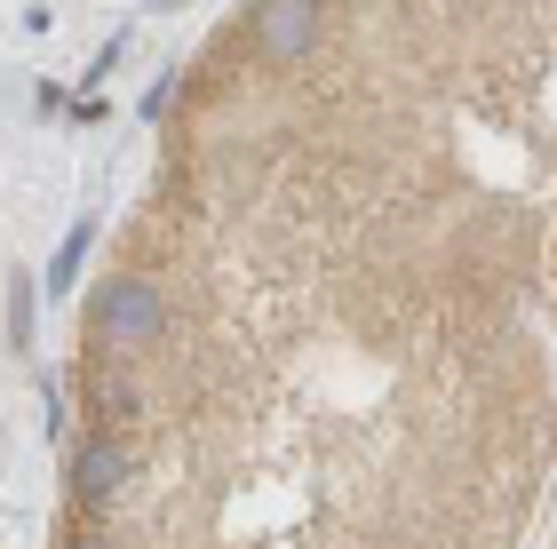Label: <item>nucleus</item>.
Masks as SVG:
<instances>
[{
  "label": "nucleus",
  "instance_id": "f257e3e1",
  "mask_svg": "<svg viewBox=\"0 0 557 549\" xmlns=\"http://www.w3.org/2000/svg\"><path fill=\"white\" fill-rule=\"evenodd\" d=\"M64 407L48 549H534V215L454 128L414 0H271L191 48Z\"/></svg>",
  "mask_w": 557,
  "mask_h": 549
},
{
  "label": "nucleus",
  "instance_id": "f03ea898",
  "mask_svg": "<svg viewBox=\"0 0 557 549\" xmlns=\"http://www.w3.org/2000/svg\"><path fill=\"white\" fill-rule=\"evenodd\" d=\"M422 9V48L438 72L454 128L470 152L518 191L534 215V287L542 319L557 335V0H518V9Z\"/></svg>",
  "mask_w": 557,
  "mask_h": 549
},
{
  "label": "nucleus",
  "instance_id": "7ed1b4c3",
  "mask_svg": "<svg viewBox=\"0 0 557 549\" xmlns=\"http://www.w3.org/2000/svg\"><path fill=\"white\" fill-rule=\"evenodd\" d=\"M549 549H557V541H549Z\"/></svg>",
  "mask_w": 557,
  "mask_h": 549
}]
</instances>
